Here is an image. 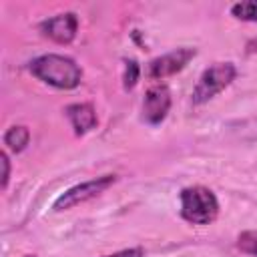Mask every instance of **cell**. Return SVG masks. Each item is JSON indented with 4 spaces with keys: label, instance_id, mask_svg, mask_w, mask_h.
<instances>
[{
    "label": "cell",
    "instance_id": "1",
    "mask_svg": "<svg viewBox=\"0 0 257 257\" xmlns=\"http://www.w3.org/2000/svg\"><path fill=\"white\" fill-rule=\"evenodd\" d=\"M28 70L34 78H38L44 84H50L54 88H60V90H72L82 80V68L76 64V60H72L70 56H64V54L36 56L28 64Z\"/></svg>",
    "mask_w": 257,
    "mask_h": 257
},
{
    "label": "cell",
    "instance_id": "2",
    "mask_svg": "<svg viewBox=\"0 0 257 257\" xmlns=\"http://www.w3.org/2000/svg\"><path fill=\"white\" fill-rule=\"evenodd\" d=\"M179 199H181V217L191 225H209L219 215V199L209 187L203 185L185 187Z\"/></svg>",
    "mask_w": 257,
    "mask_h": 257
},
{
    "label": "cell",
    "instance_id": "3",
    "mask_svg": "<svg viewBox=\"0 0 257 257\" xmlns=\"http://www.w3.org/2000/svg\"><path fill=\"white\" fill-rule=\"evenodd\" d=\"M237 76V68L233 62H215L209 68L203 70V74L199 76L191 100L193 104H205L209 102L213 96H217L221 90H225Z\"/></svg>",
    "mask_w": 257,
    "mask_h": 257
},
{
    "label": "cell",
    "instance_id": "4",
    "mask_svg": "<svg viewBox=\"0 0 257 257\" xmlns=\"http://www.w3.org/2000/svg\"><path fill=\"white\" fill-rule=\"evenodd\" d=\"M114 181H116V175H102V177L84 181L80 185H74V187L66 189L62 195H58L52 209L54 211H66V209H72L76 205H82V203L98 197L100 193H104Z\"/></svg>",
    "mask_w": 257,
    "mask_h": 257
},
{
    "label": "cell",
    "instance_id": "5",
    "mask_svg": "<svg viewBox=\"0 0 257 257\" xmlns=\"http://www.w3.org/2000/svg\"><path fill=\"white\" fill-rule=\"evenodd\" d=\"M197 50L195 48H189V46H183V48H175L163 56H157L149 62L147 66V74L149 78L153 80H163L167 76H173L177 72H181L193 58H195Z\"/></svg>",
    "mask_w": 257,
    "mask_h": 257
},
{
    "label": "cell",
    "instance_id": "6",
    "mask_svg": "<svg viewBox=\"0 0 257 257\" xmlns=\"http://www.w3.org/2000/svg\"><path fill=\"white\" fill-rule=\"evenodd\" d=\"M171 110V90L165 84H155L145 92L143 100V118L157 126L161 124Z\"/></svg>",
    "mask_w": 257,
    "mask_h": 257
},
{
    "label": "cell",
    "instance_id": "7",
    "mask_svg": "<svg viewBox=\"0 0 257 257\" xmlns=\"http://www.w3.org/2000/svg\"><path fill=\"white\" fill-rule=\"evenodd\" d=\"M40 32L58 44H70L78 32V18L74 12L56 14L40 24Z\"/></svg>",
    "mask_w": 257,
    "mask_h": 257
},
{
    "label": "cell",
    "instance_id": "8",
    "mask_svg": "<svg viewBox=\"0 0 257 257\" xmlns=\"http://www.w3.org/2000/svg\"><path fill=\"white\" fill-rule=\"evenodd\" d=\"M64 112H66V116H68V120H70V124H72V128H74L76 135L90 133L96 126V122H98L96 110H94V106L90 102H74V104H68L64 108Z\"/></svg>",
    "mask_w": 257,
    "mask_h": 257
},
{
    "label": "cell",
    "instance_id": "9",
    "mask_svg": "<svg viewBox=\"0 0 257 257\" xmlns=\"http://www.w3.org/2000/svg\"><path fill=\"white\" fill-rule=\"evenodd\" d=\"M30 143V131L24 124H14L4 133V145L12 153H22Z\"/></svg>",
    "mask_w": 257,
    "mask_h": 257
},
{
    "label": "cell",
    "instance_id": "10",
    "mask_svg": "<svg viewBox=\"0 0 257 257\" xmlns=\"http://www.w3.org/2000/svg\"><path fill=\"white\" fill-rule=\"evenodd\" d=\"M231 16L245 22H257V0L237 2L231 6Z\"/></svg>",
    "mask_w": 257,
    "mask_h": 257
},
{
    "label": "cell",
    "instance_id": "11",
    "mask_svg": "<svg viewBox=\"0 0 257 257\" xmlns=\"http://www.w3.org/2000/svg\"><path fill=\"white\" fill-rule=\"evenodd\" d=\"M237 249L247 253V255H253L257 257V231L251 229V231H241L237 235Z\"/></svg>",
    "mask_w": 257,
    "mask_h": 257
},
{
    "label": "cell",
    "instance_id": "12",
    "mask_svg": "<svg viewBox=\"0 0 257 257\" xmlns=\"http://www.w3.org/2000/svg\"><path fill=\"white\" fill-rule=\"evenodd\" d=\"M139 76H141V66H139V62L137 60H124V76H122V84H124V88L126 90H131V88H135V84L139 82Z\"/></svg>",
    "mask_w": 257,
    "mask_h": 257
},
{
    "label": "cell",
    "instance_id": "13",
    "mask_svg": "<svg viewBox=\"0 0 257 257\" xmlns=\"http://www.w3.org/2000/svg\"><path fill=\"white\" fill-rule=\"evenodd\" d=\"M102 257H145V249L143 247H128V249H120V251H114V253H108Z\"/></svg>",
    "mask_w": 257,
    "mask_h": 257
},
{
    "label": "cell",
    "instance_id": "14",
    "mask_svg": "<svg viewBox=\"0 0 257 257\" xmlns=\"http://www.w3.org/2000/svg\"><path fill=\"white\" fill-rule=\"evenodd\" d=\"M0 163H2V189H6L8 187V181H10V159H8V153L6 151H2Z\"/></svg>",
    "mask_w": 257,
    "mask_h": 257
},
{
    "label": "cell",
    "instance_id": "15",
    "mask_svg": "<svg viewBox=\"0 0 257 257\" xmlns=\"http://www.w3.org/2000/svg\"><path fill=\"white\" fill-rule=\"evenodd\" d=\"M24 257H36V255H24Z\"/></svg>",
    "mask_w": 257,
    "mask_h": 257
}]
</instances>
